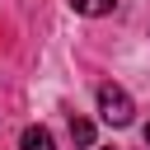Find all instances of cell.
<instances>
[{
  "label": "cell",
  "mask_w": 150,
  "mask_h": 150,
  "mask_svg": "<svg viewBox=\"0 0 150 150\" xmlns=\"http://www.w3.org/2000/svg\"><path fill=\"white\" fill-rule=\"evenodd\" d=\"M98 112H103V122H108V127H127V122L136 117V108H131L127 89H117V84H103V89H98Z\"/></svg>",
  "instance_id": "6da1fadb"
},
{
  "label": "cell",
  "mask_w": 150,
  "mask_h": 150,
  "mask_svg": "<svg viewBox=\"0 0 150 150\" xmlns=\"http://www.w3.org/2000/svg\"><path fill=\"white\" fill-rule=\"evenodd\" d=\"M19 150H56V141H52V131H47V127H28V131H23V141H19Z\"/></svg>",
  "instance_id": "7a4b0ae2"
},
{
  "label": "cell",
  "mask_w": 150,
  "mask_h": 150,
  "mask_svg": "<svg viewBox=\"0 0 150 150\" xmlns=\"http://www.w3.org/2000/svg\"><path fill=\"white\" fill-rule=\"evenodd\" d=\"M75 5V14H89V19H98V14H108L117 0H70Z\"/></svg>",
  "instance_id": "3957f363"
},
{
  "label": "cell",
  "mask_w": 150,
  "mask_h": 150,
  "mask_svg": "<svg viewBox=\"0 0 150 150\" xmlns=\"http://www.w3.org/2000/svg\"><path fill=\"white\" fill-rule=\"evenodd\" d=\"M70 136H75V145H94V122L70 117Z\"/></svg>",
  "instance_id": "277c9868"
},
{
  "label": "cell",
  "mask_w": 150,
  "mask_h": 150,
  "mask_svg": "<svg viewBox=\"0 0 150 150\" xmlns=\"http://www.w3.org/2000/svg\"><path fill=\"white\" fill-rule=\"evenodd\" d=\"M145 145H150V127H145Z\"/></svg>",
  "instance_id": "5b68a950"
}]
</instances>
